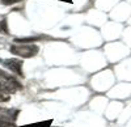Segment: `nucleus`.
I'll return each instance as SVG.
<instances>
[{"mask_svg":"<svg viewBox=\"0 0 131 127\" xmlns=\"http://www.w3.org/2000/svg\"><path fill=\"white\" fill-rule=\"evenodd\" d=\"M9 51L12 54L21 56V58H31L36 56L39 51V47L36 45H25V43H16L9 47Z\"/></svg>","mask_w":131,"mask_h":127,"instance_id":"f257e3e1","label":"nucleus"},{"mask_svg":"<svg viewBox=\"0 0 131 127\" xmlns=\"http://www.w3.org/2000/svg\"><path fill=\"white\" fill-rule=\"evenodd\" d=\"M3 66L7 67L9 71H12L13 73H16L17 76L24 77L23 60H20V59H5V60H3Z\"/></svg>","mask_w":131,"mask_h":127,"instance_id":"f03ea898","label":"nucleus"},{"mask_svg":"<svg viewBox=\"0 0 131 127\" xmlns=\"http://www.w3.org/2000/svg\"><path fill=\"white\" fill-rule=\"evenodd\" d=\"M18 88L16 85H13L12 83H9V81H7V80L0 77V92H2V93H7V94L8 93H13Z\"/></svg>","mask_w":131,"mask_h":127,"instance_id":"7ed1b4c3","label":"nucleus"},{"mask_svg":"<svg viewBox=\"0 0 131 127\" xmlns=\"http://www.w3.org/2000/svg\"><path fill=\"white\" fill-rule=\"evenodd\" d=\"M0 77L4 79V80H7V81H9V83H12L13 85H16L18 89L23 88V85H21V84H20V83H18L12 75H9V73H7V72H4V71H2V70H0Z\"/></svg>","mask_w":131,"mask_h":127,"instance_id":"20e7f679","label":"nucleus"},{"mask_svg":"<svg viewBox=\"0 0 131 127\" xmlns=\"http://www.w3.org/2000/svg\"><path fill=\"white\" fill-rule=\"evenodd\" d=\"M0 127H16V126L10 121V117L0 113Z\"/></svg>","mask_w":131,"mask_h":127,"instance_id":"39448f33","label":"nucleus"},{"mask_svg":"<svg viewBox=\"0 0 131 127\" xmlns=\"http://www.w3.org/2000/svg\"><path fill=\"white\" fill-rule=\"evenodd\" d=\"M52 123L51 119L45 121V122H37V123H33V124H25V126H21V127H52L50 126Z\"/></svg>","mask_w":131,"mask_h":127,"instance_id":"423d86ee","label":"nucleus"},{"mask_svg":"<svg viewBox=\"0 0 131 127\" xmlns=\"http://www.w3.org/2000/svg\"><path fill=\"white\" fill-rule=\"evenodd\" d=\"M0 31H3V33H8L7 22H5V18H4V17L0 18Z\"/></svg>","mask_w":131,"mask_h":127,"instance_id":"0eeeda50","label":"nucleus"},{"mask_svg":"<svg viewBox=\"0 0 131 127\" xmlns=\"http://www.w3.org/2000/svg\"><path fill=\"white\" fill-rule=\"evenodd\" d=\"M8 101H9V96H8V94L0 92V102H8Z\"/></svg>","mask_w":131,"mask_h":127,"instance_id":"6e6552de","label":"nucleus"},{"mask_svg":"<svg viewBox=\"0 0 131 127\" xmlns=\"http://www.w3.org/2000/svg\"><path fill=\"white\" fill-rule=\"evenodd\" d=\"M18 2H21V0H2V3L4 5H12V4H16Z\"/></svg>","mask_w":131,"mask_h":127,"instance_id":"1a4fd4ad","label":"nucleus"},{"mask_svg":"<svg viewBox=\"0 0 131 127\" xmlns=\"http://www.w3.org/2000/svg\"><path fill=\"white\" fill-rule=\"evenodd\" d=\"M64 2H71V0H64Z\"/></svg>","mask_w":131,"mask_h":127,"instance_id":"9d476101","label":"nucleus"}]
</instances>
